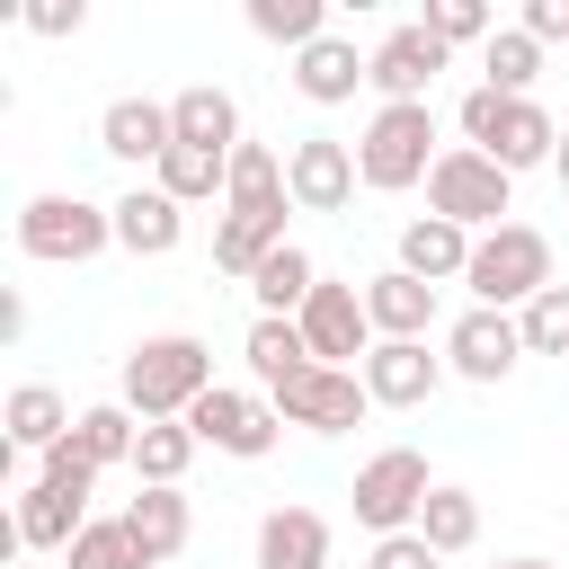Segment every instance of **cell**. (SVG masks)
Returning a JSON list of instances; mask_svg holds the SVG:
<instances>
[{
    "instance_id": "6da1fadb",
    "label": "cell",
    "mask_w": 569,
    "mask_h": 569,
    "mask_svg": "<svg viewBox=\"0 0 569 569\" xmlns=\"http://www.w3.org/2000/svg\"><path fill=\"white\" fill-rule=\"evenodd\" d=\"M213 391V347L196 329H160L124 356V409L151 427V418H187L196 400Z\"/></svg>"
},
{
    "instance_id": "7a4b0ae2",
    "label": "cell",
    "mask_w": 569,
    "mask_h": 569,
    "mask_svg": "<svg viewBox=\"0 0 569 569\" xmlns=\"http://www.w3.org/2000/svg\"><path fill=\"white\" fill-rule=\"evenodd\" d=\"M462 284H471V302H480V311H525L542 284H560V276H551V240H542L533 222H498V231H480V240H471Z\"/></svg>"
},
{
    "instance_id": "3957f363",
    "label": "cell",
    "mask_w": 569,
    "mask_h": 569,
    "mask_svg": "<svg viewBox=\"0 0 569 569\" xmlns=\"http://www.w3.org/2000/svg\"><path fill=\"white\" fill-rule=\"evenodd\" d=\"M436 107H373V124L356 133V178L373 196H400V187H427L436 169Z\"/></svg>"
},
{
    "instance_id": "277c9868",
    "label": "cell",
    "mask_w": 569,
    "mask_h": 569,
    "mask_svg": "<svg viewBox=\"0 0 569 569\" xmlns=\"http://www.w3.org/2000/svg\"><path fill=\"white\" fill-rule=\"evenodd\" d=\"M18 249L36 267H89L98 249H116V204L89 196H27L18 204Z\"/></svg>"
},
{
    "instance_id": "5b68a950",
    "label": "cell",
    "mask_w": 569,
    "mask_h": 569,
    "mask_svg": "<svg viewBox=\"0 0 569 569\" xmlns=\"http://www.w3.org/2000/svg\"><path fill=\"white\" fill-rule=\"evenodd\" d=\"M427 213H445V222H462V231L480 240V231H498V222L516 213V178H507L489 151L453 142V151L427 169Z\"/></svg>"
},
{
    "instance_id": "8992f818",
    "label": "cell",
    "mask_w": 569,
    "mask_h": 569,
    "mask_svg": "<svg viewBox=\"0 0 569 569\" xmlns=\"http://www.w3.org/2000/svg\"><path fill=\"white\" fill-rule=\"evenodd\" d=\"M427 453L418 445H382L365 471H356V489H347V507H356V525L382 542V533H418V507H427Z\"/></svg>"
},
{
    "instance_id": "52a82bcc",
    "label": "cell",
    "mask_w": 569,
    "mask_h": 569,
    "mask_svg": "<svg viewBox=\"0 0 569 569\" xmlns=\"http://www.w3.org/2000/svg\"><path fill=\"white\" fill-rule=\"evenodd\" d=\"M267 400H276L284 427H311V436H347V427H365V409H373L365 373H347V365H311V373L276 382Z\"/></svg>"
},
{
    "instance_id": "ba28073f",
    "label": "cell",
    "mask_w": 569,
    "mask_h": 569,
    "mask_svg": "<svg viewBox=\"0 0 569 569\" xmlns=\"http://www.w3.org/2000/svg\"><path fill=\"white\" fill-rule=\"evenodd\" d=\"M187 427H196V445H213V453H231V462H258V453H276V436H284L276 400H267V391H231V382H213V391L187 409Z\"/></svg>"
},
{
    "instance_id": "9c48e42d",
    "label": "cell",
    "mask_w": 569,
    "mask_h": 569,
    "mask_svg": "<svg viewBox=\"0 0 569 569\" xmlns=\"http://www.w3.org/2000/svg\"><path fill=\"white\" fill-rule=\"evenodd\" d=\"M284 204H293L284 160H276L267 142H240V151H231V196H222V213H231L240 231H258L267 249H284Z\"/></svg>"
},
{
    "instance_id": "30bf717a",
    "label": "cell",
    "mask_w": 569,
    "mask_h": 569,
    "mask_svg": "<svg viewBox=\"0 0 569 569\" xmlns=\"http://www.w3.org/2000/svg\"><path fill=\"white\" fill-rule=\"evenodd\" d=\"M516 356H525L516 311H480V302H471V311L445 329V373H462V382H507Z\"/></svg>"
},
{
    "instance_id": "8fae6325",
    "label": "cell",
    "mask_w": 569,
    "mask_h": 569,
    "mask_svg": "<svg viewBox=\"0 0 569 569\" xmlns=\"http://www.w3.org/2000/svg\"><path fill=\"white\" fill-rule=\"evenodd\" d=\"M445 62H453V44H436L418 18L391 27V36L373 44V89H382V107H427V89H436Z\"/></svg>"
},
{
    "instance_id": "7c38bea8",
    "label": "cell",
    "mask_w": 569,
    "mask_h": 569,
    "mask_svg": "<svg viewBox=\"0 0 569 569\" xmlns=\"http://www.w3.org/2000/svg\"><path fill=\"white\" fill-rule=\"evenodd\" d=\"M284 187H293V204L302 213H338L365 178H356V142H338V133H302L293 151H284Z\"/></svg>"
},
{
    "instance_id": "4fadbf2b",
    "label": "cell",
    "mask_w": 569,
    "mask_h": 569,
    "mask_svg": "<svg viewBox=\"0 0 569 569\" xmlns=\"http://www.w3.org/2000/svg\"><path fill=\"white\" fill-rule=\"evenodd\" d=\"M302 338H311V365H365L373 356V320H365V293L356 284H311V302H302Z\"/></svg>"
},
{
    "instance_id": "5bb4252c",
    "label": "cell",
    "mask_w": 569,
    "mask_h": 569,
    "mask_svg": "<svg viewBox=\"0 0 569 569\" xmlns=\"http://www.w3.org/2000/svg\"><path fill=\"white\" fill-rule=\"evenodd\" d=\"M356 373H365L373 409H418V400H436L445 356H427V338H373V356H365Z\"/></svg>"
},
{
    "instance_id": "9a60e30c",
    "label": "cell",
    "mask_w": 569,
    "mask_h": 569,
    "mask_svg": "<svg viewBox=\"0 0 569 569\" xmlns=\"http://www.w3.org/2000/svg\"><path fill=\"white\" fill-rule=\"evenodd\" d=\"M178 142V124H169V107L160 98H107V116H98V151L107 160H133V169H160V151Z\"/></svg>"
},
{
    "instance_id": "2e32d148",
    "label": "cell",
    "mask_w": 569,
    "mask_h": 569,
    "mask_svg": "<svg viewBox=\"0 0 569 569\" xmlns=\"http://www.w3.org/2000/svg\"><path fill=\"white\" fill-rule=\"evenodd\" d=\"M258 569H329V516L320 507H267L258 516Z\"/></svg>"
},
{
    "instance_id": "e0dca14e",
    "label": "cell",
    "mask_w": 569,
    "mask_h": 569,
    "mask_svg": "<svg viewBox=\"0 0 569 569\" xmlns=\"http://www.w3.org/2000/svg\"><path fill=\"white\" fill-rule=\"evenodd\" d=\"M293 89L311 107H347L356 89H373V53H356L347 36H320L311 53H293Z\"/></svg>"
},
{
    "instance_id": "ac0fdd59",
    "label": "cell",
    "mask_w": 569,
    "mask_h": 569,
    "mask_svg": "<svg viewBox=\"0 0 569 569\" xmlns=\"http://www.w3.org/2000/svg\"><path fill=\"white\" fill-rule=\"evenodd\" d=\"M178 240H187V204L178 196H160V187L116 196V249L124 258H169Z\"/></svg>"
},
{
    "instance_id": "d6986e66",
    "label": "cell",
    "mask_w": 569,
    "mask_h": 569,
    "mask_svg": "<svg viewBox=\"0 0 569 569\" xmlns=\"http://www.w3.org/2000/svg\"><path fill=\"white\" fill-rule=\"evenodd\" d=\"M365 320H373V338H427L436 284H418L409 267H382V276H365Z\"/></svg>"
},
{
    "instance_id": "ffe728a7",
    "label": "cell",
    "mask_w": 569,
    "mask_h": 569,
    "mask_svg": "<svg viewBox=\"0 0 569 569\" xmlns=\"http://www.w3.org/2000/svg\"><path fill=\"white\" fill-rule=\"evenodd\" d=\"M9 525H18V551H71L80 525H89V498L36 480V489H18V516H9Z\"/></svg>"
},
{
    "instance_id": "44dd1931",
    "label": "cell",
    "mask_w": 569,
    "mask_h": 569,
    "mask_svg": "<svg viewBox=\"0 0 569 569\" xmlns=\"http://www.w3.org/2000/svg\"><path fill=\"white\" fill-rule=\"evenodd\" d=\"M169 124H178V142H196V151H240V98L231 89H213V80H196V89H178L169 98Z\"/></svg>"
},
{
    "instance_id": "7402d4cb",
    "label": "cell",
    "mask_w": 569,
    "mask_h": 569,
    "mask_svg": "<svg viewBox=\"0 0 569 569\" xmlns=\"http://www.w3.org/2000/svg\"><path fill=\"white\" fill-rule=\"evenodd\" d=\"M400 267H409L418 284H462V267H471V231L445 222V213H418V222L400 231Z\"/></svg>"
},
{
    "instance_id": "603a6c76",
    "label": "cell",
    "mask_w": 569,
    "mask_h": 569,
    "mask_svg": "<svg viewBox=\"0 0 569 569\" xmlns=\"http://www.w3.org/2000/svg\"><path fill=\"white\" fill-rule=\"evenodd\" d=\"M0 427H9V453H53L80 418H71V400H62L53 382H18L9 409H0Z\"/></svg>"
},
{
    "instance_id": "cb8c5ba5",
    "label": "cell",
    "mask_w": 569,
    "mask_h": 569,
    "mask_svg": "<svg viewBox=\"0 0 569 569\" xmlns=\"http://www.w3.org/2000/svg\"><path fill=\"white\" fill-rule=\"evenodd\" d=\"M124 533L142 542V560H151V569H160V560H178V551H187V533H196L187 489H142V498L124 507Z\"/></svg>"
},
{
    "instance_id": "d4e9b609",
    "label": "cell",
    "mask_w": 569,
    "mask_h": 569,
    "mask_svg": "<svg viewBox=\"0 0 569 569\" xmlns=\"http://www.w3.org/2000/svg\"><path fill=\"white\" fill-rule=\"evenodd\" d=\"M489 160L516 178V169H542V160H560V116L551 107H533V98H516L507 107V124H498V142H489Z\"/></svg>"
},
{
    "instance_id": "484cf974",
    "label": "cell",
    "mask_w": 569,
    "mask_h": 569,
    "mask_svg": "<svg viewBox=\"0 0 569 569\" xmlns=\"http://www.w3.org/2000/svg\"><path fill=\"white\" fill-rule=\"evenodd\" d=\"M311 284H320V267H311V249H267V267L249 276V293H258V320H302V302H311Z\"/></svg>"
},
{
    "instance_id": "4316f807",
    "label": "cell",
    "mask_w": 569,
    "mask_h": 569,
    "mask_svg": "<svg viewBox=\"0 0 569 569\" xmlns=\"http://www.w3.org/2000/svg\"><path fill=\"white\" fill-rule=\"evenodd\" d=\"M151 187L178 196V204H204V196H231V160L222 151H196V142H169L160 169H151Z\"/></svg>"
},
{
    "instance_id": "83f0119b",
    "label": "cell",
    "mask_w": 569,
    "mask_h": 569,
    "mask_svg": "<svg viewBox=\"0 0 569 569\" xmlns=\"http://www.w3.org/2000/svg\"><path fill=\"white\" fill-rule=\"evenodd\" d=\"M240 356H249V373H258L267 391L293 382V373H311V338H302V320H249Z\"/></svg>"
},
{
    "instance_id": "f1b7e54d",
    "label": "cell",
    "mask_w": 569,
    "mask_h": 569,
    "mask_svg": "<svg viewBox=\"0 0 569 569\" xmlns=\"http://www.w3.org/2000/svg\"><path fill=\"white\" fill-rule=\"evenodd\" d=\"M196 453H204V445H196V427H187V418H151V427H142V445H133V480H142V489H178Z\"/></svg>"
},
{
    "instance_id": "f546056e",
    "label": "cell",
    "mask_w": 569,
    "mask_h": 569,
    "mask_svg": "<svg viewBox=\"0 0 569 569\" xmlns=\"http://www.w3.org/2000/svg\"><path fill=\"white\" fill-rule=\"evenodd\" d=\"M71 445L98 462V471H133V445H142V418L124 409V400H98V409H80V427H71Z\"/></svg>"
},
{
    "instance_id": "4dcf8cb0",
    "label": "cell",
    "mask_w": 569,
    "mask_h": 569,
    "mask_svg": "<svg viewBox=\"0 0 569 569\" xmlns=\"http://www.w3.org/2000/svg\"><path fill=\"white\" fill-rule=\"evenodd\" d=\"M480 80L507 89V98H533V80H542V44H533L525 27H498V36L480 44Z\"/></svg>"
},
{
    "instance_id": "1f68e13d",
    "label": "cell",
    "mask_w": 569,
    "mask_h": 569,
    "mask_svg": "<svg viewBox=\"0 0 569 569\" xmlns=\"http://www.w3.org/2000/svg\"><path fill=\"white\" fill-rule=\"evenodd\" d=\"M418 533H427L436 551H471V542H480V498L453 489V480H436L427 507H418Z\"/></svg>"
},
{
    "instance_id": "d6a6232c",
    "label": "cell",
    "mask_w": 569,
    "mask_h": 569,
    "mask_svg": "<svg viewBox=\"0 0 569 569\" xmlns=\"http://www.w3.org/2000/svg\"><path fill=\"white\" fill-rule=\"evenodd\" d=\"M249 27H258L267 44H293V53H311V44L329 36V9H320V0H249Z\"/></svg>"
},
{
    "instance_id": "836d02e7",
    "label": "cell",
    "mask_w": 569,
    "mask_h": 569,
    "mask_svg": "<svg viewBox=\"0 0 569 569\" xmlns=\"http://www.w3.org/2000/svg\"><path fill=\"white\" fill-rule=\"evenodd\" d=\"M62 560H71V569H151V560H142V542L124 533V516H89V525H80V542H71Z\"/></svg>"
},
{
    "instance_id": "e575fe53",
    "label": "cell",
    "mask_w": 569,
    "mask_h": 569,
    "mask_svg": "<svg viewBox=\"0 0 569 569\" xmlns=\"http://www.w3.org/2000/svg\"><path fill=\"white\" fill-rule=\"evenodd\" d=\"M516 329H525V356H569V284H542L516 311Z\"/></svg>"
},
{
    "instance_id": "d590c367",
    "label": "cell",
    "mask_w": 569,
    "mask_h": 569,
    "mask_svg": "<svg viewBox=\"0 0 569 569\" xmlns=\"http://www.w3.org/2000/svg\"><path fill=\"white\" fill-rule=\"evenodd\" d=\"M436 44H489L498 36V18L480 9V0H427V18H418Z\"/></svg>"
},
{
    "instance_id": "8d00e7d4",
    "label": "cell",
    "mask_w": 569,
    "mask_h": 569,
    "mask_svg": "<svg viewBox=\"0 0 569 569\" xmlns=\"http://www.w3.org/2000/svg\"><path fill=\"white\" fill-rule=\"evenodd\" d=\"M507 107H516V98L480 80V89L462 98V142H471V151H489V142H498V124H507Z\"/></svg>"
},
{
    "instance_id": "74e56055",
    "label": "cell",
    "mask_w": 569,
    "mask_h": 569,
    "mask_svg": "<svg viewBox=\"0 0 569 569\" xmlns=\"http://www.w3.org/2000/svg\"><path fill=\"white\" fill-rule=\"evenodd\" d=\"M36 480H53V489H71V498H89V489H98V462H89V453H80V445L62 436V445L44 453V471H36Z\"/></svg>"
},
{
    "instance_id": "f35d334b",
    "label": "cell",
    "mask_w": 569,
    "mask_h": 569,
    "mask_svg": "<svg viewBox=\"0 0 569 569\" xmlns=\"http://www.w3.org/2000/svg\"><path fill=\"white\" fill-rule=\"evenodd\" d=\"M436 560H445V551H436V542H427V533H382V542H373V560H365V569H436Z\"/></svg>"
},
{
    "instance_id": "ab89813d",
    "label": "cell",
    "mask_w": 569,
    "mask_h": 569,
    "mask_svg": "<svg viewBox=\"0 0 569 569\" xmlns=\"http://www.w3.org/2000/svg\"><path fill=\"white\" fill-rule=\"evenodd\" d=\"M533 44H569V0H525V18H516Z\"/></svg>"
},
{
    "instance_id": "60d3db41",
    "label": "cell",
    "mask_w": 569,
    "mask_h": 569,
    "mask_svg": "<svg viewBox=\"0 0 569 569\" xmlns=\"http://www.w3.org/2000/svg\"><path fill=\"white\" fill-rule=\"evenodd\" d=\"M80 18H89L80 0H36V9H27V27H36V36H80Z\"/></svg>"
},
{
    "instance_id": "b9f144b4",
    "label": "cell",
    "mask_w": 569,
    "mask_h": 569,
    "mask_svg": "<svg viewBox=\"0 0 569 569\" xmlns=\"http://www.w3.org/2000/svg\"><path fill=\"white\" fill-rule=\"evenodd\" d=\"M551 169H560V187H569V124H560V160H551Z\"/></svg>"
},
{
    "instance_id": "7bdbcfd3",
    "label": "cell",
    "mask_w": 569,
    "mask_h": 569,
    "mask_svg": "<svg viewBox=\"0 0 569 569\" xmlns=\"http://www.w3.org/2000/svg\"><path fill=\"white\" fill-rule=\"evenodd\" d=\"M498 569H551V560H498Z\"/></svg>"
}]
</instances>
